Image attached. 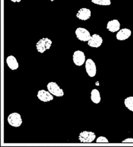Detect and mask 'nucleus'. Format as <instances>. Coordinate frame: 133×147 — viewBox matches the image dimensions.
<instances>
[{
  "mask_svg": "<svg viewBox=\"0 0 133 147\" xmlns=\"http://www.w3.org/2000/svg\"><path fill=\"white\" fill-rule=\"evenodd\" d=\"M52 45V42L48 38H42L36 44V49L39 53H43L46 50L50 49Z\"/></svg>",
  "mask_w": 133,
  "mask_h": 147,
  "instance_id": "obj_1",
  "label": "nucleus"
},
{
  "mask_svg": "<svg viewBox=\"0 0 133 147\" xmlns=\"http://www.w3.org/2000/svg\"><path fill=\"white\" fill-rule=\"evenodd\" d=\"M47 88L49 92L53 96H55L58 97H61L63 96L64 94L63 90L60 88V87L56 82H49L47 84Z\"/></svg>",
  "mask_w": 133,
  "mask_h": 147,
  "instance_id": "obj_2",
  "label": "nucleus"
},
{
  "mask_svg": "<svg viewBox=\"0 0 133 147\" xmlns=\"http://www.w3.org/2000/svg\"><path fill=\"white\" fill-rule=\"evenodd\" d=\"M7 122L12 127H18L21 126L23 123V120L19 113H13L8 115Z\"/></svg>",
  "mask_w": 133,
  "mask_h": 147,
  "instance_id": "obj_3",
  "label": "nucleus"
},
{
  "mask_svg": "<svg viewBox=\"0 0 133 147\" xmlns=\"http://www.w3.org/2000/svg\"><path fill=\"white\" fill-rule=\"evenodd\" d=\"M96 136L94 132L89 131H83L79 136V140L80 142L84 143H92L96 139Z\"/></svg>",
  "mask_w": 133,
  "mask_h": 147,
  "instance_id": "obj_4",
  "label": "nucleus"
},
{
  "mask_svg": "<svg viewBox=\"0 0 133 147\" xmlns=\"http://www.w3.org/2000/svg\"><path fill=\"white\" fill-rule=\"evenodd\" d=\"M75 34L78 40L82 42H88L91 35L89 31L85 28H78L75 30Z\"/></svg>",
  "mask_w": 133,
  "mask_h": 147,
  "instance_id": "obj_5",
  "label": "nucleus"
},
{
  "mask_svg": "<svg viewBox=\"0 0 133 147\" xmlns=\"http://www.w3.org/2000/svg\"><path fill=\"white\" fill-rule=\"evenodd\" d=\"M85 67L86 72L90 77H94L97 74V67L96 64L92 59H88L85 62Z\"/></svg>",
  "mask_w": 133,
  "mask_h": 147,
  "instance_id": "obj_6",
  "label": "nucleus"
},
{
  "mask_svg": "<svg viewBox=\"0 0 133 147\" xmlns=\"http://www.w3.org/2000/svg\"><path fill=\"white\" fill-rule=\"evenodd\" d=\"M73 61L75 65L81 66L85 63V55L83 51H75L73 55Z\"/></svg>",
  "mask_w": 133,
  "mask_h": 147,
  "instance_id": "obj_7",
  "label": "nucleus"
},
{
  "mask_svg": "<svg viewBox=\"0 0 133 147\" xmlns=\"http://www.w3.org/2000/svg\"><path fill=\"white\" fill-rule=\"evenodd\" d=\"M37 96L41 101L45 103L51 101L54 99L53 95L48 90L46 91V90H40L38 92Z\"/></svg>",
  "mask_w": 133,
  "mask_h": 147,
  "instance_id": "obj_8",
  "label": "nucleus"
},
{
  "mask_svg": "<svg viewBox=\"0 0 133 147\" xmlns=\"http://www.w3.org/2000/svg\"><path fill=\"white\" fill-rule=\"evenodd\" d=\"M103 42V39L100 35L94 34L91 35L90 39L88 41V45L90 47L98 48L101 47Z\"/></svg>",
  "mask_w": 133,
  "mask_h": 147,
  "instance_id": "obj_9",
  "label": "nucleus"
},
{
  "mask_svg": "<svg viewBox=\"0 0 133 147\" xmlns=\"http://www.w3.org/2000/svg\"><path fill=\"white\" fill-rule=\"evenodd\" d=\"M91 16V11L88 8L83 7L78 10L77 13V18L81 21H86L89 19Z\"/></svg>",
  "mask_w": 133,
  "mask_h": 147,
  "instance_id": "obj_10",
  "label": "nucleus"
},
{
  "mask_svg": "<svg viewBox=\"0 0 133 147\" xmlns=\"http://www.w3.org/2000/svg\"><path fill=\"white\" fill-rule=\"evenodd\" d=\"M132 31L128 28H124L118 31L116 34V38L119 41H125L131 36Z\"/></svg>",
  "mask_w": 133,
  "mask_h": 147,
  "instance_id": "obj_11",
  "label": "nucleus"
},
{
  "mask_svg": "<svg viewBox=\"0 0 133 147\" xmlns=\"http://www.w3.org/2000/svg\"><path fill=\"white\" fill-rule=\"evenodd\" d=\"M106 28L111 32L115 33L120 30V23L117 19L109 21L107 23Z\"/></svg>",
  "mask_w": 133,
  "mask_h": 147,
  "instance_id": "obj_12",
  "label": "nucleus"
},
{
  "mask_svg": "<svg viewBox=\"0 0 133 147\" xmlns=\"http://www.w3.org/2000/svg\"><path fill=\"white\" fill-rule=\"evenodd\" d=\"M6 62L9 68L12 70H16L19 67L17 60L13 55L8 56L6 59Z\"/></svg>",
  "mask_w": 133,
  "mask_h": 147,
  "instance_id": "obj_13",
  "label": "nucleus"
},
{
  "mask_svg": "<svg viewBox=\"0 0 133 147\" xmlns=\"http://www.w3.org/2000/svg\"><path fill=\"white\" fill-rule=\"evenodd\" d=\"M91 100L93 103L97 104L100 103L101 101V94L99 90L93 89L91 92Z\"/></svg>",
  "mask_w": 133,
  "mask_h": 147,
  "instance_id": "obj_14",
  "label": "nucleus"
},
{
  "mask_svg": "<svg viewBox=\"0 0 133 147\" xmlns=\"http://www.w3.org/2000/svg\"><path fill=\"white\" fill-rule=\"evenodd\" d=\"M124 104L126 108L133 112V96H129L125 98Z\"/></svg>",
  "mask_w": 133,
  "mask_h": 147,
  "instance_id": "obj_15",
  "label": "nucleus"
},
{
  "mask_svg": "<svg viewBox=\"0 0 133 147\" xmlns=\"http://www.w3.org/2000/svg\"><path fill=\"white\" fill-rule=\"evenodd\" d=\"M93 3L101 6H109L111 4V0H91Z\"/></svg>",
  "mask_w": 133,
  "mask_h": 147,
  "instance_id": "obj_16",
  "label": "nucleus"
},
{
  "mask_svg": "<svg viewBox=\"0 0 133 147\" xmlns=\"http://www.w3.org/2000/svg\"><path fill=\"white\" fill-rule=\"evenodd\" d=\"M97 143H109V140L106 138V137L101 136L97 138L96 140Z\"/></svg>",
  "mask_w": 133,
  "mask_h": 147,
  "instance_id": "obj_17",
  "label": "nucleus"
},
{
  "mask_svg": "<svg viewBox=\"0 0 133 147\" xmlns=\"http://www.w3.org/2000/svg\"><path fill=\"white\" fill-rule=\"evenodd\" d=\"M122 143H133V138H127L122 141Z\"/></svg>",
  "mask_w": 133,
  "mask_h": 147,
  "instance_id": "obj_18",
  "label": "nucleus"
},
{
  "mask_svg": "<svg viewBox=\"0 0 133 147\" xmlns=\"http://www.w3.org/2000/svg\"><path fill=\"white\" fill-rule=\"evenodd\" d=\"M10 1L13 3H19L21 1V0H10Z\"/></svg>",
  "mask_w": 133,
  "mask_h": 147,
  "instance_id": "obj_19",
  "label": "nucleus"
},
{
  "mask_svg": "<svg viewBox=\"0 0 133 147\" xmlns=\"http://www.w3.org/2000/svg\"><path fill=\"white\" fill-rule=\"evenodd\" d=\"M50 1H51V2H53V1H54L55 0H50Z\"/></svg>",
  "mask_w": 133,
  "mask_h": 147,
  "instance_id": "obj_20",
  "label": "nucleus"
}]
</instances>
